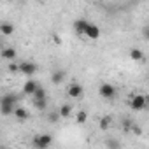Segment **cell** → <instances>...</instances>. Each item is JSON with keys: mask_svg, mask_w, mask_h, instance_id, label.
<instances>
[{"mask_svg": "<svg viewBox=\"0 0 149 149\" xmlns=\"http://www.w3.org/2000/svg\"><path fill=\"white\" fill-rule=\"evenodd\" d=\"M53 140L54 139H53L51 133H39V135L33 137L32 146H33V149H49L51 144H53Z\"/></svg>", "mask_w": 149, "mask_h": 149, "instance_id": "6da1fadb", "label": "cell"}, {"mask_svg": "<svg viewBox=\"0 0 149 149\" xmlns=\"http://www.w3.org/2000/svg\"><path fill=\"white\" fill-rule=\"evenodd\" d=\"M98 93H100V97L105 98V100H114V97H116V88H114V84H111V83H102L100 88H98Z\"/></svg>", "mask_w": 149, "mask_h": 149, "instance_id": "7a4b0ae2", "label": "cell"}, {"mask_svg": "<svg viewBox=\"0 0 149 149\" xmlns=\"http://www.w3.org/2000/svg\"><path fill=\"white\" fill-rule=\"evenodd\" d=\"M146 104H147V97L146 95H133L132 97V100H130V107L133 109V111H142V109H146Z\"/></svg>", "mask_w": 149, "mask_h": 149, "instance_id": "3957f363", "label": "cell"}, {"mask_svg": "<svg viewBox=\"0 0 149 149\" xmlns=\"http://www.w3.org/2000/svg\"><path fill=\"white\" fill-rule=\"evenodd\" d=\"M18 68H19V72H21V74H25V76H33V74L37 72V68H39V67H37V63L25 60V61L18 63Z\"/></svg>", "mask_w": 149, "mask_h": 149, "instance_id": "277c9868", "label": "cell"}, {"mask_svg": "<svg viewBox=\"0 0 149 149\" xmlns=\"http://www.w3.org/2000/svg\"><path fill=\"white\" fill-rule=\"evenodd\" d=\"M67 93H68L70 98H83V95H84V88H83V84H79V83H70Z\"/></svg>", "mask_w": 149, "mask_h": 149, "instance_id": "5b68a950", "label": "cell"}, {"mask_svg": "<svg viewBox=\"0 0 149 149\" xmlns=\"http://www.w3.org/2000/svg\"><path fill=\"white\" fill-rule=\"evenodd\" d=\"M67 79V70H63V68H58V70H54L53 74H51V83L53 84H61L63 81Z\"/></svg>", "mask_w": 149, "mask_h": 149, "instance_id": "8992f818", "label": "cell"}, {"mask_svg": "<svg viewBox=\"0 0 149 149\" xmlns=\"http://www.w3.org/2000/svg\"><path fill=\"white\" fill-rule=\"evenodd\" d=\"M39 86H40V83H39V81H35V79H28V81H26V83L23 84V93H25V95H30V97H32V95L35 93V90H37Z\"/></svg>", "mask_w": 149, "mask_h": 149, "instance_id": "52a82bcc", "label": "cell"}, {"mask_svg": "<svg viewBox=\"0 0 149 149\" xmlns=\"http://www.w3.org/2000/svg\"><path fill=\"white\" fill-rule=\"evenodd\" d=\"M88 25H90V21H88V19H84V18H79V19H76V21H74V30H76L79 35H84V32H86Z\"/></svg>", "mask_w": 149, "mask_h": 149, "instance_id": "ba28073f", "label": "cell"}, {"mask_svg": "<svg viewBox=\"0 0 149 149\" xmlns=\"http://www.w3.org/2000/svg\"><path fill=\"white\" fill-rule=\"evenodd\" d=\"M18 100L19 98H18L16 93H6V95L0 97V105H16Z\"/></svg>", "mask_w": 149, "mask_h": 149, "instance_id": "9c48e42d", "label": "cell"}, {"mask_svg": "<svg viewBox=\"0 0 149 149\" xmlns=\"http://www.w3.org/2000/svg\"><path fill=\"white\" fill-rule=\"evenodd\" d=\"M84 35H86L88 39H91V40H97V39L100 37V28H98L97 25L90 23V25H88V28H86V32H84Z\"/></svg>", "mask_w": 149, "mask_h": 149, "instance_id": "30bf717a", "label": "cell"}, {"mask_svg": "<svg viewBox=\"0 0 149 149\" xmlns=\"http://www.w3.org/2000/svg\"><path fill=\"white\" fill-rule=\"evenodd\" d=\"M0 56H2L4 60H7V61H13V60H16L18 53H16L14 47H4L2 51H0Z\"/></svg>", "mask_w": 149, "mask_h": 149, "instance_id": "8fae6325", "label": "cell"}, {"mask_svg": "<svg viewBox=\"0 0 149 149\" xmlns=\"http://www.w3.org/2000/svg\"><path fill=\"white\" fill-rule=\"evenodd\" d=\"M13 116L18 119V121H26L28 119V111L25 109V107H14V112H13Z\"/></svg>", "mask_w": 149, "mask_h": 149, "instance_id": "7c38bea8", "label": "cell"}, {"mask_svg": "<svg viewBox=\"0 0 149 149\" xmlns=\"http://www.w3.org/2000/svg\"><path fill=\"white\" fill-rule=\"evenodd\" d=\"M0 33L2 35H13L14 33V25L9 21H2L0 23Z\"/></svg>", "mask_w": 149, "mask_h": 149, "instance_id": "4fadbf2b", "label": "cell"}, {"mask_svg": "<svg viewBox=\"0 0 149 149\" xmlns=\"http://www.w3.org/2000/svg\"><path fill=\"white\" fill-rule=\"evenodd\" d=\"M111 123H112V118H111V116H102V118L98 119V128H100L102 132H107V130L111 128Z\"/></svg>", "mask_w": 149, "mask_h": 149, "instance_id": "5bb4252c", "label": "cell"}, {"mask_svg": "<svg viewBox=\"0 0 149 149\" xmlns=\"http://www.w3.org/2000/svg\"><path fill=\"white\" fill-rule=\"evenodd\" d=\"M130 58L133 61H144V51L139 47H133V49H130Z\"/></svg>", "mask_w": 149, "mask_h": 149, "instance_id": "9a60e30c", "label": "cell"}, {"mask_svg": "<svg viewBox=\"0 0 149 149\" xmlns=\"http://www.w3.org/2000/svg\"><path fill=\"white\" fill-rule=\"evenodd\" d=\"M58 114H60V118H70V116H72V105H70V104H63V105H60Z\"/></svg>", "mask_w": 149, "mask_h": 149, "instance_id": "2e32d148", "label": "cell"}, {"mask_svg": "<svg viewBox=\"0 0 149 149\" xmlns=\"http://www.w3.org/2000/svg\"><path fill=\"white\" fill-rule=\"evenodd\" d=\"M32 97H33V102H39V100H47V93H46V90H44L42 86H39Z\"/></svg>", "mask_w": 149, "mask_h": 149, "instance_id": "e0dca14e", "label": "cell"}, {"mask_svg": "<svg viewBox=\"0 0 149 149\" xmlns=\"http://www.w3.org/2000/svg\"><path fill=\"white\" fill-rule=\"evenodd\" d=\"M105 147L107 149H121V142L114 137H109V139H105Z\"/></svg>", "mask_w": 149, "mask_h": 149, "instance_id": "ac0fdd59", "label": "cell"}, {"mask_svg": "<svg viewBox=\"0 0 149 149\" xmlns=\"http://www.w3.org/2000/svg\"><path fill=\"white\" fill-rule=\"evenodd\" d=\"M76 121H77V125H84L88 121V112L86 111H79L77 116H76Z\"/></svg>", "mask_w": 149, "mask_h": 149, "instance_id": "d6986e66", "label": "cell"}, {"mask_svg": "<svg viewBox=\"0 0 149 149\" xmlns=\"http://www.w3.org/2000/svg\"><path fill=\"white\" fill-rule=\"evenodd\" d=\"M14 105H0V114L2 116H13Z\"/></svg>", "mask_w": 149, "mask_h": 149, "instance_id": "ffe728a7", "label": "cell"}, {"mask_svg": "<svg viewBox=\"0 0 149 149\" xmlns=\"http://www.w3.org/2000/svg\"><path fill=\"white\" fill-rule=\"evenodd\" d=\"M47 121H49V123H58V121H60V114H58V111L49 112V114H47Z\"/></svg>", "mask_w": 149, "mask_h": 149, "instance_id": "44dd1931", "label": "cell"}, {"mask_svg": "<svg viewBox=\"0 0 149 149\" xmlns=\"http://www.w3.org/2000/svg\"><path fill=\"white\" fill-rule=\"evenodd\" d=\"M33 105H35V109H37V111H46V107H47V100H39V102H33Z\"/></svg>", "mask_w": 149, "mask_h": 149, "instance_id": "7402d4cb", "label": "cell"}, {"mask_svg": "<svg viewBox=\"0 0 149 149\" xmlns=\"http://www.w3.org/2000/svg\"><path fill=\"white\" fill-rule=\"evenodd\" d=\"M7 70H9L11 74H16V72H19V68H18V63H14V61H11V63L7 65Z\"/></svg>", "mask_w": 149, "mask_h": 149, "instance_id": "603a6c76", "label": "cell"}, {"mask_svg": "<svg viewBox=\"0 0 149 149\" xmlns=\"http://www.w3.org/2000/svg\"><path fill=\"white\" fill-rule=\"evenodd\" d=\"M132 125H133V121H132V119H128V118H125V119H123V130H126V132H130V128H132Z\"/></svg>", "mask_w": 149, "mask_h": 149, "instance_id": "cb8c5ba5", "label": "cell"}, {"mask_svg": "<svg viewBox=\"0 0 149 149\" xmlns=\"http://www.w3.org/2000/svg\"><path fill=\"white\" fill-rule=\"evenodd\" d=\"M130 132H133L135 135H142V128H140L139 125H135V123L132 125V128H130Z\"/></svg>", "mask_w": 149, "mask_h": 149, "instance_id": "d4e9b609", "label": "cell"}, {"mask_svg": "<svg viewBox=\"0 0 149 149\" xmlns=\"http://www.w3.org/2000/svg\"><path fill=\"white\" fill-rule=\"evenodd\" d=\"M0 149H9V147L7 146H0Z\"/></svg>", "mask_w": 149, "mask_h": 149, "instance_id": "484cf974", "label": "cell"}]
</instances>
